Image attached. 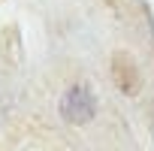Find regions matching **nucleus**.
<instances>
[{"label":"nucleus","mask_w":154,"mask_h":151,"mask_svg":"<svg viewBox=\"0 0 154 151\" xmlns=\"http://www.w3.org/2000/svg\"><path fill=\"white\" fill-rule=\"evenodd\" d=\"M60 112H63V118L72 121V124H85V121H91V118H94V97H91V91L82 88V85L69 88V91L63 94Z\"/></svg>","instance_id":"obj_1"}]
</instances>
